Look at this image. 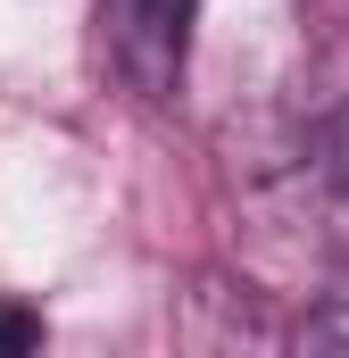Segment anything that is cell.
<instances>
[{
    "instance_id": "cell-4",
    "label": "cell",
    "mask_w": 349,
    "mask_h": 358,
    "mask_svg": "<svg viewBox=\"0 0 349 358\" xmlns=\"http://www.w3.org/2000/svg\"><path fill=\"white\" fill-rule=\"evenodd\" d=\"M0 358H42V317L0 292Z\"/></svg>"
},
{
    "instance_id": "cell-2",
    "label": "cell",
    "mask_w": 349,
    "mask_h": 358,
    "mask_svg": "<svg viewBox=\"0 0 349 358\" xmlns=\"http://www.w3.org/2000/svg\"><path fill=\"white\" fill-rule=\"evenodd\" d=\"M291 358H349V283H341V292H325V300L299 317Z\"/></svg>"
},
{
    "instance_id": "cell-1",
    "label": "cell",
    "mask_w": 349,
    "mask_h": 358,
    "mask_svg": "<svg viewBox=\"0 0 349 358\" xmlns=\"http://www.w3.org/2000/svg\"><path fill=\"white\" fill-rule=\"evenodd\" d=\"M191 8L200 0H100V42L108 67L142 100H167L183 59H191Z\"/></svg>"
},
{
    "instance_id": "cell-3",
    "label": "cell",
    "mask_w": 349,
    "mask_h": 358,
    "mask_svg": "<svg viewBox=\"0 0 349 358\" xmlns=\"http://www.w3.org/2000/svg\"><path fill=\"white\" fill-rule=\"evenodd\" d=\"M308 167H316V192H325L333 225L349 234V117L333 125V134H325V142H316V159H308Z\"/></svg>"
}]
</instances>
